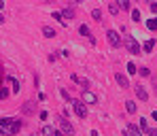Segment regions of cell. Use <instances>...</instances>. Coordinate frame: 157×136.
Instances as JSON below:
<instances>
[{"label":"cell","instance_id":"30","mask_svg":"<svg viewBox=\"0 0 157 136\" xmlns=\"http://www.w3.org/2000/svg\"><path fill=\"white\" fill-rule=\"evenodd\" d=\"M9 96V91H6V87H0V98H6Z\"/></svg>","mask_w":157,"mask_h":136},{"label":"cell","instance_id":"13","mask_svg":"<svg viewBox=\"0 0 157 136\" xmlns=\"http://www.w3.org/2000/svg\"><path fill=\"white\" fill-rule=\"evenodd\" d=\"M117 4H119V9H123V11H132V4H130V0H119Z\"/></svg>","mask_w":157,"mask_h":136},{"label":"cell","instance_id":"10","mask_svg":"<svg viewBox=\"0 0 157 136\" xmlns=\"http://www.w3.org/2000/svg\"><path fill=\"white\" fill-rule=\"evenodd\" d=\"M70 79H72L75 83H78V85L87 91V87H89V81H87V79H83V77H78V75H70Z\"/></svg>","mask_w":157,"mask_h":136},{"label":"cell","instance_id":"34","mask_svg":"<svg viewBox=\"0 0 157 136\" xmlns=\"http://www.w3.org/2000/svg\"><path fill=\"white\" fill-rule=\"evenodd\" d=\"M0 24H4V15L2 13H0Z\"/></svg>","mask_w":157,"mask_h":136},{"label":"cell","instance_id":"12","mask_svg":"<svg viewBox=\"0 0 157 136\" xmlns=\"http://www.w3.org/2000/svg\"><path fill=\"white\" fill-rule=\"evenodd\" d=\"M55 132H57V130L51 128V126H45V128L40 130V134H43V136H55Z\"/></svg>","mask_w":157,"mask_h":136},{"label":"cell","instance_id":"6","mask_svg":"<svg viewBox=\"0 0 157 136\" xmlns=\"http://www.w3.org/2000/svg\"><path fill=\"white\" fill-rule=\"evenodd\" d=\"M134 91H136V96H138L142 102H147V100H149V94H147L144 85H140V83H138V85H134Z\"/></svg>","mask_w":157,"mask_h":136},{"label":"cell","instance_id":"8","mask_svg":"<svg viewBox=\"0 0 157 136\" xmlns=\"http://www.w3.org/2000/svg\"><path fill=\"white\" fill-rule=\"evenodd\" d=\"M125 130H128V134H130V136H142V134H144L136 123H128V128H125Z\"/></svg>","mask_w":157,"mask_h":136},{"label":"cell","instance_id":"3","mask_svg":"<svg viewBox=\"0 0 157 136\" xmlns=\"http://www.w3.org/2000/svg\"><path fill=\"white\" fill-rule=\"evenodd\" d=\"M72 111H75V115L81 117V119L87 117V104H85L83 100H72Z\"/></svg>","mask_w":157,"mask_h":136},{"label":"cell","instance_id":"7","mask_svg":"<svg viewBox=\"0 0 157 136\" xmlns=\"http://www.w3.org/2000/svg\"><path fill=\"white\" fill-rule=\"evenodd\" d=\"M115 81L119 83V87H123V89H128V87H130V79H128L123 72H117V75H115Z\"/></svg>","mask_w":157,"mask_h":136},{"label":"cell","instance_id":"9","mask_svg":"<svg viewBox=\"0 0 157 136\" xmlns=\"http://www.w3.org/2000/svg\"><path fill=\"white\" fill-rule=\"evenodd\" d=\"M83 102H85V104H96V102H98V98L87 89V91H83Z\"/></svg>","mask_w":157,"mask_h":136},{"label":"cell","instance_id":"28","mask_svg":"<svg viewBox=\"0 0 157 136\" xmlns=\"http://www.w3.org/2000/svg\"><path fill=\"white\" fill-rule=\"evenodd\" d=\"M32 104H34V102H28L26 107H24V113H32V111H34V107H32Z\"/></svg>","mask_w":157,"mask_h":136},{"label":"cell","instance_id":"29","mask_svg":"<svg viewBox=\"0 0 157 136\" xmlns=\"http://www.w3.org/2000/svg\"><path fill=\"white\" fill-rule=\"evenodd\" d=\"M144 134H147V136H157V128H149Z\"/></svg>","mask_w":157,"mask_h":136},{"label":"cell","instance_id":"4","mask_svg":"<svg viewBox=\"0 0 157 136\" xmlns=\"http://www.w3.org/2000/svg\"><path fill=\"white\" fill-rule=\"evenodd\" d=\"M59 128H62V134L64 136H72L75 134V126H72L68 119H64V117L59 119Z\"/></svg>","mask_w":157,"mask_h":136},{"label":"cell","instance_id":"24","mask_svg":"<svg viewBox=\"0 0 157 136\" xmlns=\"http://www.w3.org/2000/svg\"><path fill=\"white\" fill-rule=\"evenodd\" d=\"M132 19L134 21H140V9H132Z\"/></svg>","mask_w":157,"mask_h":136},{"label":"cell","instance_id":"1","mask_svg":"<svg viewBox=\"0 0 157 136\" xmlns=\"http://www.w3.org/2000/svg\"><path fill=\"white\" fill-rule=\"evenodd\" d=\"M24 121L21 119H13V117H2L0 119V134L6 136H15L19 130H21Z\"/></svg>","mask_w":157,"mask_h":136},{"label":"cell","instance_id":"26","mask_svg":"<svg viewBox=\"0 0 157 136\" xmlns=\"http://www.w3.org/2000/svg\"><path fill=\"white\" fill-rule=\"evenodd\" d=\"M138 72H140V75H142V77H151V70H149V68H147V66H142V68H140V70H138Z\"/></svg>","mask_w":157,"mask_h":136},{"label":"cell","instance_id":"15","mask_svg":"<svg viewBox=\"0 0 157 136\" xmlns=\"http://www.w3.org/2000/svg\"><path fill=\"white\" fill-rule=\"evenodd\" d=\"M62 17H66V19H72V17H75V11L68 6V9H64V11H62Z\"/></svg>","mask_w":157,"mask_h":136},{"label":"cell","instance_id":"17","mask_svg":"<svg viewBox=\"0 0 157 136\" xmlns=\"http://www.w3.org/2000/svg\"><path fill=\"white\" fill-rule=\"evenodd\" d=\"M43 34H45L47 38H53V36H55V30L49 28V26H45V28H43Z\"/></svg>","mask_w":157,"mask_h":136},{"label":"cell","instance_id":"16","mask_svg":"<svg viewBox=\"0 0 157 136\" xmlns=\"http://www.w3.org/2000/svg\"><path fill=\"white\" fill-rule=\"evenodd\" d=\"M138 128H140L142 132H147V130H149V123H147V119H144V117H140V119H138Z\"/></svg>","mask_w":157,"mask_h":136},{"label":"cell","instance_id":"31","mask_svg":"<svg viewBox=\"0 0 157 136\" xmlns=\"http://www.w3.org/2000/svg\"><path fill=\"white\" fill-rule=\"evenodd\" d=\"M151 11H153V13H157V2H151Z\"/></svg>","mask_w":157,"mask_h":136},{"label":"cell","instance_id":"21","mask_svg":"<svg viewBox=\"0 0 157 136\" xmlns=\"http://www.w3.org/2000/svg\"><path fill=\"white\" fill-rule=\"evenodd\" d=\"M59 94H62V98H64V100H66V102H68V104H72V98H70V96H68V91H66V89H64V87H62V89H59Z\"/></svg>","mask_w":157,"mask_h":136},{"label":"cell","instance_id":"33","mask_svg":"<svg viewBox=\"0 0 157 136\" xmlns=\"http://www.w3.org/2000/svg\"><path fill=\"white\" fill-rule=\"evenodd\" d=\"M151 117H153V119L157 121V111H153V115H151Z\"/></svg>","mask_w":157,"mask_h":136},{"label":"cell","instance_id":"32","mask_svg":"<svg viewBox=\"0 0 157 136\" xmlns=\"http://www.w3.org/2000/svg\"><path fill=\"white\" fill-rule=\"evenodd\" d=\"M91 136H100V134H98V130H91Z\"/></svg>","mask_w":157,"mask_h":136},{"label":"cell","instance_id":"5","mask_svg":"<svg viewBox=\"0 0 157 136\" xmlns=\"http://www.w3.org/2000/svg\"><path fill=\"white\" fill-rule=\"evenodd\" d=\"M106 36H108V43H110L113 47H121V43H123V41H121V36H119V32H117V30H108V32H106Z\"/></svg>","mask_w":157,"mask_h":136},{"label":"cell","instance_id":"2","mask_svg":"<svg viewBox=\"0 0 157 136\" xmlns=\"http://www.w3.org/2000/svg\"><path fill=\"white\" fill-rule=\"evenodd\" d=\"M123 47L130 51L132 55H140V45L134 36H123Z\"/></svg>","mask_w":157,"mask_h":136},{"label":"cell","instance_id":"14","mask_svg":"<svg viewBox=\"0 0 157 136\" xmlns=\"http://www.w3.org/2000/svg\"><path fill=\"white\" fill-rule=\"evenodd\" d=\"M6 81L13 85V91H15V94L19 91V81H17V79H13V77H6Z\"/></svg>","mask_w":157,"mask_h":136},{"label":"cell","instance_id":"36","mask_svg":"<svg viewBox=\"0 0 157 136\" xmlns=\"http://www.w3.org/2000/svg\"><path fill=\"white\" fill-rule=\"evenodd\" d=\"M2 6H4V2H2V0H0V9H2Z\"/></svg>","mask_w":157,"mask_h":136},{"label":"cell","instance_id":"35","mask_svg":"<svg viewBox=\"0 0 157 136\" xmlns=\"http://www.w3.org/2000/svg\"><path fill=\"white\" fill-rule=\"evenodd\" d=\"M55 136H64V134H62V132H59V130H57V132H55Z\"/></svg>","mask_w":157,"mask_h":136},{"label":"cell","instance_id":"27","mask_svg":"<svg viewBox=\"0 0 157 136\" xmlns=\"http://www.w3.org/2000/svg\"><path fill=\"white\" fill-rule=\"evenodd\" d=\"M91 15H94V19H100V17H102V13H100V9H94V11H91Z\"/></svg>","mask_w":157,"mask_h":136},{"label":"cell","instance_id":"20","mask_svg":"<svg viewBox=\"0 0 157 136\" xmlns=\"http://www.w3.org/2000/svg\"><path fill=\"white\" fill-rule=\"evenodd\" d=\"M136 72H138L136 64H134V62H128V75H136Z\"/></svg>","mask_w":157,"mask_h":136},{"label":"cell","instance_id":"25","mask_svg":"<svg viewBox=\"0 0 157 136\" xmlns=\"http://www.w3.org/2000/svg\"><path fill=\"white\" fill-rule=\"evenodd\" d=\"M53 19H57V21H59L62 26H66V21L62 19V13H57V11H55V13H53Z\"/></svg>","mask_w":157,"mask_h":136},{"label":"cell","instance_id":"22","mask_svg":"<svg viewBox=\"0 0 157 136\" xmlns=\"http://www.w3.org/2000/svg\"><path fill=\"white\" fill-rule=\"evenodd\" d=\"M78 32H81L83 36H87V38H91V32H89V28H87V26H81V28H78Z\"/></svg>","mask_w":157,"mask_h":136},{"label":"cell","instance_id":"11","mask_svg":"<svg viewBox=\"0 0 157 136\" xmlns=\"http://www.w3.org/2000/svg\"><path fill=\"white\" fill-rule=\"evenodd\" d=\"M153 47H155V38H149V41L142 45V51H144V53H151V51H153Z\"/></svg>","mask_w":157,"mask_h":136},{"label":"cell","instance_id":"18","mask_svg":"<svg viewBox=\"0 0 157 136\" xmlns=\"http://www.w3.org/2000/svg\"><path fill=\"white\" fill-rule=\"evenodd\" d=\"M125 111H128V113H136V102H134V100H128V102H125Z\"/></svg>","mask_w":157,"mask_h":136},{"label":"cell","instance_id":"19","mask_svg":"<svg viewBox=\"0 0 157 136\" xmlns=\"http://www.w3.org/2000/svg\"><path fill=\"white\" fill-rule=\"evenodd\" d=\"M147 28H149L151 32H153V30H157V17H153V19H149V21H147Z\"/></svg>","mask_w":157,"mask_h":136},{"label":"cell","instance_id":"23","mask_svg":"<svg viewBox=\"0 0 157 136\" xmlns=\"http://www.w3.org/2000/svg\"><path fill=\"white\" fill-rule=\"evenodd\" d=\"M108 11H110L113 15H117V13H119V4H115V2H110V4H108Z\"/></svg>","mask_w":157,"mask_h":136}]
</instances>
